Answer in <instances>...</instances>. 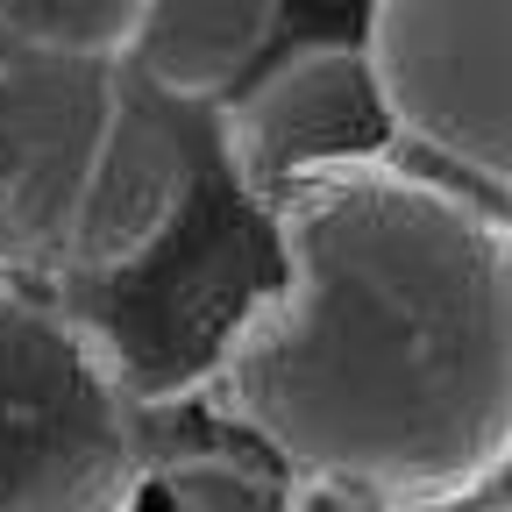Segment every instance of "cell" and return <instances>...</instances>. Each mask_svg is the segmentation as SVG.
I'll return each mask as SVG.
<instances>
[{"label":"cell","instance_id":"1","mask_svg":"<svg viewBox=\"0 0 512 512\" xmlns=\"http://www.w3.org/2000/svg\"><path fill=\"white\" fill-rule=\"evenodd\" d=\"M278 285L200 413L356 512H477L512 484V214L420 164H320L264 200Z\"/></svg>","mask_w":512,"mask_h":512},{"label":"cell","instance_id":"2","mask_svg":"<svg viewBox=\"0 0 512 512\" xmlns=\"http://www.w3.org/2000/svg\"><path fill=\"white\" fill-rule=\"evenodd\" d=\"M207 121L128 64H57L0 43V285L93 292L185 214Z\"/></svg>","mask_w":512,"mask_h":512},{"label":"cell","instance_id":"3","mask_svg":"<svg viewBox=\"0 0 512 512\" xmlns=\"http://www.w3.org/2000/svg\"><path fill=\"white\" fill-rule=\"evenodd\" d=\"M143 406L86 320L0 285V512H136Z\"/></svg>","mask_w":512,"mask_h":512},{"label":"cell","instance_id":"4","mask_svg":"<svg viewBox=\"0 0 512 512\" xmlns=\"http://www.w3.org/2000/svg\"><path fill=\"white\" fill-rule=\"evenodd\" d=\"M271 285H278L271 228L249 200L228 192L214 150L200 143V171H192L185 214L171 221V235L114 285L64 292V306L107 342L136 406L157 413L200 399L221 342L256 313V299H271Z\"/></svg>","mask_w":512,"mask_h":512},{"label":"cell","instance_id":"5","mask_svg":"<svg viewBox=\"0 0 512 512\" xmlns=\"http://www.w3.org/2000/svg\"><path fill=\"white\" fill-rule=\"evenodd\" d=\"M363 64L420 171L512 207V8H363Z\"/></svg>","mask_w":512,"mask_h":512},{"label":"cell","instance_id":"6","mask_svg":"<svg viewBox=\"0 0 512 512\" xmlns=\"http://www.w3.org/2000/svg\"><path fill=\"white\" fill-rule=\"evenodd\" d=\"M207 150L235 200L264 214L271 192L320 164H413L377 100L363 43H292L207 114Z\"/></svg>","mask_w":512,"mask_h":512},{"label":"cell","instance_id":"7","mask_svg":"<svg viewBox=\"0 0 512 512\" xmlns=\"http://www.w3.org/2000/svg\"><path fill=\"white\" fill-rule=\"evenodd\" d=\"M143 448H150V484L164 491L171 512H356L299 484L271 448H256L249 434L221 427L200 406L143 413Z\"/></svg>","mask_w":512,"mask_h":512},{"label":"cell","instance_id":"8","mask_svg":"<svg viewBox=\"0 0 512 512\" xmlns=\"http://www.w3.org/2000/svg\"><path fill=\"white\" fill-rule=\"evenodd\" d=\"M278 29L285 8H271V0H157L136 22L128 72L178 114L192 107L214 114L242 79H256Z\"/></svg>","mask_w":512,"mask_h":512},{"label":"cell","instance_id":"9","mask_svg":"<svg viewBox=\"0 0 512 512\" xmlns=\"http://www.w3.org/2000/svg\"><path fill=\"white\" fill-rule=\"evenodd\" d=\"M143 0H0V43L57 64H128Z\"/></svg>","mask_w":512,"mask_h":512},{"label":"cell","instance_id":"10","mask_svg":"<svg viewBox=\"0 0 512 512\" xmlns=\"http://www.w3.org/2000/svg\"><path fill=\"white\" fill-rule=\"evenodd\" d=\"M477 512H512V484H505V491H491V498H484Z\"/></svg>","mask_w":512,"mask_h":512}]
</instances>
